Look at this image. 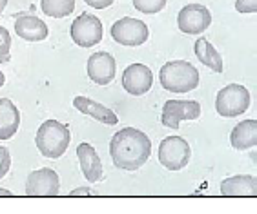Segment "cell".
<instances>
[{
  "mask_svg": "<svg viewBox=\"0 0 257 214\" xmlns=\"http://www.w3.org/2000/svg\"><path fill=\"white\" fill-rule=\"evenodd\" d=\"M152 154V142L135 127H124L117 131L109 142V156L115 167L124 170H135L148 162Z\"/></svg>",
  "mask_w": 257,
  "mask_h": 214,
  "instance_id": "cell-1",
  "label": "cell"
},
{
  "mask_svg": "<svg viewBox=\"0 0 257 214\" xmlns=\"http://www.w3.org/2000/svg\"><path fill=\"white\" fill-rule=\"evenodd\" d=\"M199 71L195 66L186 60H172L166 62L159 71V82L166 91L190 92L199 86Z\"/></svg>",
  "mask_w": 257,
  "mask_h": 214,
  "instance_id": "cell-2",
  "label": "cell"
},
{
  "mask_svg": "<svg viewBox=\"0 0 257 214\" xmlns=\"http://www.w3.org/2000/svg\"><path fill=\"white\" fill-rule=\"evenodd\" d=\"M69 142H71V132L68 126L57 122V120H46L37 131L35 136V146L40 151V154L57 160L68 151Z\"/></svg>",
  "mask_w": 257,
  "mask_h": 214,
  "instance_id": "cell-3",
  "label": "cell"
},
{
  "mask_svg": "<svg viewBox=\"0 0 257 214\" xmlns=\"http://www.w3.org/2000/svg\"><path fill=\"white\" fill-rule=\"evenodd\" d=\"M250 91L241 84H228L224 86L215 96V111L219 116L223 118H233L248 111L250 107Z\"/></svg>",
  "mask_w": 257,
  "mask_h": 214,
  "instance_id": "cell-4",
  "label": "cell"
},
{
  "mask_svg": "<svg viewBox=\"0 0 257 214\" xmlns=\"http://www.w3.org/2000/svg\"><path fill=\"white\" fill-rule=\"evenodd\" d=\"M157 158L168 170H181L190 164L192 149L183 136H168L159 144Z\"/></svg>",
  "mask_w": 257,
  "mask_h": 214,
  "instance_id": "cell-5",
  "label": "cell"
},
{
  "mask_svg": "<svg viewBox=\"0 0 257 214\" xmlns=\"http://www.w3.org/2000/svg\"><path fill=\"white\" fill-rule=\"evenodd\" d=\"M111 38L120 46H143L150 36L148 26L144 24L143 20L132 18V16H124L119 18L117 22H113L111 26Z\"/></svg>",
  "mask_w": 257,
  "mask_h": 214,
  "instance_id": "cell-6",
  "label": "cell"
},
{
  "mask_svg": "<svg viewBox=\"0 0 257 214\" xmlns=\"http://www.w3.org/2000/svg\"><path fill=\"white\" fill-rule=\"evenodd\" d=\"M69 34H71V40L80 48H93L102 40V22L99 20V16L82 13L73 20Z\"/></svg>",
  "mask_w": 257,
  "mask_h": 214,
  "instance_id": "cell-7",
  "label": "cell"
},
{
  "mask_svg": "<svg viewBox=\"0 0 257 214\" xmlns=\"http://www.w3.org/2000/svg\"><path fill=\"white\" fill-rule=\"evenodd\" d=\"M201 116V104L197 100H168L164 102L161 122L164 127L179 129L183 120H197Z\"/></svg>",
  "mask_w": 257,
  "mask_h": 214,
  "instance_id": "cell-8",
  "label": "cell"
},
{
  "mask_svg": "<svg viewBox=\"0 0 257 214\" xmlns=\"http://www.w3.org/2000/svg\"><path fill=\"white\" fill-rule=\"evenodd\" d=\"M212 24V13L201 4H188L179 11L177 26L186 34H201Z\"/></svg>",
  "mask_w": 257,
  "mask_h": 214,
  "instance_id": "cell-9",
  "label": "cell"
},
{
  "mask_svg": "<svg viewBox=\"0 0 257 214\" xmlns=\"http://www.w3.org/2000/svg\"><path fill=\"white\" fill-rule=\"evenodd\" d=\"M60 189L59 174L50 167H42L28 174L26 194L28 196H57Z\"/></svg>",
  "mask_w": 257,
  "mask_h": 214,
  "instance_id": "cell-10",
  "label": "cell"
},
{
  "mask_svg": "<svg viewBox=\"0 0 257 214\" xmlns=\"http://www.w3.org/2000/svg\"><path fill=\"white\" fill-rule=\"evenodd\" d=\"M154 86V73L148 66L144 64H132L124 69L122 73V88L134 94V96H143Z\"/></svg>",
  "mask_w": 257,
  "mask_h": 214,
  "instance_id": "cell-11",
  "label": "cell"
},
{
  "mask_svg": "<svg viewBox=\"0 0 257 214\" xmlns=\"http://www.w3.org/2000/svg\"><path fill=\"white\" fill-rule=\"evenodd\" d=\"M86 69H88V76L91 82L99 84V86H108L117 73V62L109 53L99 51L88 58Z\"/></svg>",
  "mask_w": 257,
  "mask_h": 214,
  "instance_id": "cell-12",
  "label": "cell"
},
{
  "mask_svg": "<svg viewBox=\"0 0 257 214\" xmlns=\"http://www.w3.org/2000/svg\"><path fill=\"white\" fill-rule=\"evenodd\" d=\"M77 158H79L80 170L88 182L95 184L102 178V162H100L99 154L95 151V147L91 144H86L82 142L79 147H77Z\"/></svg>",
  "mask_w": 257,
  "mask_h": 214,
  "instance_id": "cell-13",
  "label": "cell"
},
{
  "mask_svg": "<svg viewBox=\"0 0 257 214\" xmlns=\"http://www.w3.org/2000/svg\"><path fill=\"white\" fill-rule=\"evenodd\" d=\"M15 33L28 42H40L48 38V26L37 15H20L15 20Z\"/></svg>",
  "mask_w": 257,
  "mask_h": 214,
  "instance_id": "cell-14",
  "label": "cell"
},
{
  "mask_svg": "<svg viewBox=\"0 0 257 214\" xmlns=\"http://www.w3.org/2000/svg\"><path fill=\"white\" fill-rule=\"evenodd\" d=\"M73 107L77 109V111L82 112V114H86V116L95 118V120H99V122L106 124V126H115V124H119V116H117L109 107L95 102V100H91V98L75 96Z\"/></svg>",
  "mask_w": 257,
  "mask_h": 214,
  "instance_id": "cell-15",
  "label": "cell"
},
{
  "mask_svg": "<svg viewBox=\"0 0 257 214\" xmlns=\"http://www.w3.org/2000/svg\"><path fill=\"white\" fill-rule=\"evenodd\" d=\"M230 146L237 151H248L257 146V120L248 118L239 122L230 132Z\"/></svg>",
  "mask_w": 257,
  "mask_h": 214,
  "instance_id": "cell-16",
  "label": "cell"
},
{
  "mask_svg": "<svg viewBox=\"0 0 257 214\" xmlns=\"http://www.w3.org/2000/svg\"><path fill=\"white\" fill-rule=\"evenodd\" d=\"M20 126V112L10 98H0V140L15 136Z\"/></svg>",
  "mask_w": 257,
  "mask_h": 214,
  "instance_id": "cell-17",
  "label": "cell"
},
{
  "mask_svg": "<svg viewBox=\"0 0 257 214\" xmlns=\"http://www.w3.org/2000/svg\"><path fill=\"white\" fill-rule=\"evenodd\" d=\"M223 196H257V178L252 174H237L221 184Z\"/></svg>",
  "mask_w": 257,
  "mask_h": 214,
  "instance_id": "cell-18",
  "label": "cell"
},
{
  "mask_svg": "<svg viewBox=\"0 0 257 214\" xmlns=\"http://www.w3.org/2000/svg\"><path fill=\"white\" fill-rule=\"evenodd\" d=\"M193 51H195V56H197L199 62L203 64V66L210 68L213 73H223V58H221V54L204 36L195 40Z\"/></svg>",
  "mask_w": 257,
  "mask_h": 214,
  "instance_id": "cell-19",
  "label": "cell"
},
{
  "mask_svg": "<svg viewBox=\"0 0 257 214\" xmlns=\"http://www.w3.org/2000/svg\"><path fill=\"white\" fill-rule=\"evenodd\" d=\"M40 10L51 18H64L75 11V0H40Z\"/></svg>",
  "mask_w": 257,
  "mask_h": 214,
  "instance_id": "cell-20",
  "label": "cell"
},
{
  "mask_svg": "<svg viewBox=\"0 0 257 214\" xmlns=\"http://www.w3.org/2000/svg\"><path fill=\"white\" fill-rule=\"evenodd\" d=\"M134 6L143 15H155V13L164 10L166 0H134Z\"/></svg>",
  "mask_w": 257,
  "mask_h": 214,
  "instance_id": "cell-21",
  "label": "cell"
},
{
  "mask_svg": "<svg viewBox=\"0 0 257 214\" xmlns=\"http://www.w3.org/2000/svg\"><path fill=\"white\" fill-rule=\"evenodd\" d=\"M11 54V34L10 31L0 26V64L10 62Z\"/></svg>",
  "mask_w": 257,
  "mask_h": 214,
  "instance_id": "cell-22",
  "label": "cell"
},
{
  "mask_svg": "<svg viewBox=\"0 0 257 214\" xmlns=\"http://www.w3.org/2000/svg\"><path fill=\"white\" fill-rule=\"evenodd\" d=\"M11 167V154L6 147L0 146V178H4L8 172H10Z\"/></svg>",
  "mask_w": 257,
  "mask_h": 214,
  "instance_id": "cell-23",
  "label": "cell"
},
{
  "mask_svg": "<svg viewBox=\"0 0 257 214\" xmlns=\"http://www.w3.org/2000/svg\"><path fill=\"white\" fill-rule=\"evenodd\" d=\"M235 10L239 13H255L257 11V0H235Z\"/></svg>",
  "mask_w": 257,
  "mask_h": 214,
  "instance_id": "cell-24",
  "label": "cell"
},
{
  "mask_svg": "<svg viewBox=\"0 0 257 214\" xmlns=\"http://www.w3.org/2000/svg\"><path fill=\"white\" fill-rule=\"evenodd\" d=\"M89 8H95V10H106L113 4V0H84Z\"/></svg>",
  "mask_w": 257,
  "mask_h": 214,
  "instance_id": "cell-25",
  "label": "cell"
},
{
  "mask_svg": "<svg viewBox=\"0 0 257 214\" xmlns=\"http://www.w3.org/2000/svg\"><path fill=\"white\" fill-rule=\"evenodd\" d=\"M69 196H91V190L86 189V187H79V189L71 190Z\"/></svg>",
  "mask_w": 257,
  "mask_h": 214,
  "instance_id": "cell-26",
  "label": "cell"
},
{
  "mask_svg": "<svg viewBox=\"0 0 257 214\" xmlns=\"http://www.w3.org/2000/svg\"><path fill=\"white\" fill-rule=\"evenodd\" d=\"M0 196H8V198H10V196H11V190L2 189V187H0Z\"/></svg>",
  "mask_w": 257,
  "mask_h": 214,
  "instance_id": "cell-27",
  "label": "cell"
},
{
  "mask_svg": "<svg viewBox=\"0 0 257 214\" xmlns=\"http://www.w3.org/2000/svg\"><path fill=\"white\" fill-rule=\"evenodd\" d=\"M6 6H8V0H0V15H2V11L6 10Z\"/></svg>",
  "mask_w": 257,
  "mask_h": 214,
  "instance_id": "cell-28",
  "label": "cell"
},
{
  "mask_svg": "<svg viewBox=\"0 0 257 214\" xmlns=\"http://www.w3.org/2000/svg\"><path fill=\"white\" fill-rule=\"evenodd\" d=\"M4 82H6V76H4V73H2V71H0V88H2V86H4Z\"/></svg>",
  "mask_w": 257,
  "mask_h": 214,
  "instance_id": "cell-29",
  "label": "cell"
}]
</instances>
